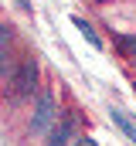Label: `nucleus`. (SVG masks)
I'll use <instances>...</instances> for the list:
<instances>
[{"label": "nucleus", "instance_id": "nucleus-1", "mask_svg": "<svg viewBox=\"0 0 136 146\" xmlns=\"http://www.w3.org/2000/svg\"><path fill=\"white\" fill-rule=\"evenodd\" d=\"M55 122H58L55 95H51V92H41V95H37V106H34V115H31V129L34 133H48Z\"/></svg>", "mask_w": 136, "mask_h": 146}, {"label": "nucleus", "instance_id": "nucleus-2", "mask_svg": "<svg viewBox=\"0 0 136 146\" xmlns=\"http://www.w3.org/2000/svg\"><path fill=\"white\" fill-rule=\"evenodd\" d=\"M34 88H37V61L34 58H24L21 68H17V75H14V82H10V95L14 99H24V95H31Z\"/></svg>", "mask_w": 136, "mask_h": 146}, {"label": "nucleus", "instance_id": "nucleus-3", "mask_svg": "<svg viewBox=\"0 0 136 146\" xmlns=\"http://www.w3.org/2000/svg\"><path fill=\"white\" fill-rule=\"evenodd\" d=\"M71 139H75V115H65L48 129V146H68Z\"/></svg>", "mask_w": 136, "mask_h": 146}, {"label": "nucleus", "instance_id": "nucleus-4", "mask_svg": "<svg viewBox=\"0 0 136 146\" xmlns=\"http://www.w3.org/2000/svg\"><path fill=\"white\" fill-rule=\"evenodd\" d=\"M109 115H112V122H116V126H119V129L129 136V143H136V122H133V119H129V115H126L123 109H112Z\"/></svg>", "mask_w": 136, "mask_h": 146}, {"label": "nucleus", "instance_id": "nucleus-5", "mask_svg": "<svg viewBox=\"0 0 136 146\" xmlns=\"http://www.w3.org/2000/svg\"><path fill=\"white\" fill-rule=\"evenodd\" d=\"M75 27L82 31V37H85V41H89L92 48H102V41H99V34H95V31H92V27H89V24H85L82 17H75Z\"/></svg>", "mask_w": 136, "mask_h": 146}, {"label": "nucleus", "instance_id": "nucleus-6", "mask_svg": "<svg viewBox=\"0 0 136 146\" xmlns=\"http://www.w3.org/2000/svg\"><path fill=\"white\" fill-rule=\"evenodd\" d=\"M10 41H14L10 24H0V61H3V58H7V51H10Z\"/></svg>", "mask_w": 136, "mask_h": 146}, {"label": "nucleus", "instance_id": "nucleus-7", "mask_svg": "<svg viewBox=\"0 0 136 146\" xmlns=\"http://www.w3.org/2000/svg\"><path fill=\"white\" fill-rule=\"evenodd\" d=\"M75 146H99V143H95V139H89V136H82V139H78Z\"/></svg>", "mask_w": 136, "mask_h": 146}, {"label": "nucleus", "instance_id": "nucleus-8", "mask_svg": "<svg viewBox=\"0 0 136 146\" xmlns=\"http://www.w3.org/2000/svg\"><path fill=\"white\" fill-rule=\"evenodd\" d=\"M133 61H136V41H133Z\"/></svg>", "mask_w": 136, "mask_h": 146}]
</instances>
